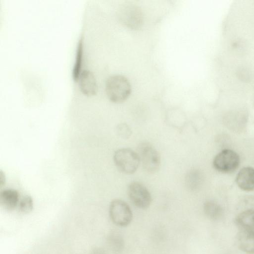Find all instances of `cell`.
Segmentation results:
<instances>
[{"instance_id":"ba28073f","label":"cell","mask_w":254,"mask_h":254,"mask_svg":"<svg viewBox=\"0 0 254 254\" xmlns=\"http://www.w3.org/2000/svg\"><path fill=\"white\" fill-rule=\"evenodd\" d=\"M81 92L85 95H95L98 91V86L93 73L88 70L81 71L78 79Z\"/></svg>"},{"instance_id":"2e32d148","label":"cell","mask_w":254,"mask_h":254,"mask_svg":"<svg viewBox=\"0 0 254 254\" xmlns=\"http://www.w3.org/2000/svg\"><path fill=\"white\" fill-rule=\"evenodd\" d=\"M18 210L23 213L30 212L33 208V200L32 197L28 195L24 196L19 201Z\"/></svg>"},{"instance_id":"8fae6325","label":"cell","mask_w":254,"mask_h":254,"mask_svg":"<svg viewBox=\"0 0 254 254\" xmlns=\"http://www.w3.org/2000/svg\"><path fill=\"white\" fill-rule=\"evenodd\" d=\"M19 201L18 192L12 189H6L0 192V205L7 211L13 210Z\"/></svg>"},{"instance_id":"5bb4252c","label":"cell","mask_w":254,"mask_h":254,"mask_svg":"<svg viewBox=\"0 0 254 254\" xmlns=\"http://www.w3.org/2000/svg\"><path fill=\"white\" fill-rule=\"evenodd\" d=\"M83 55V41L81 38L78 41L75 63L72 70V78L74 81H78L81 73L82 59Z\"/></svg>"},{"instance_id":"ac0fdd59","label":"cell","mask_w":254,"mask_h":254,"mask_svg":"<svg viewBox=\"0 0 254 254\" xmlns=\"http://www.w3.org/2000/svg\"><path fill=\"white\" fill-rule=\"evenodd\" d=\"M117 132L120 137L125 139L128 138L132 133L129 126L126 123L119 124L117 127Z\"/></svg>"},{"instance_id":"9c48e42d","label":"cell","mask_w":254,"mask_h":254,"mask_svg":"<svg viewBox=\"0 0 254 254\" xmlns=\"http://www.w3.org/2000/svg\"><path fill=\"white\" fill-rule=\"evenodd\" d=\"M238 248L248 254H254V232L240 230L236 237Z\"/></svg>"},{"instance_id":"e0dca14e","label":"cell","mask_w":254,"mask_h":254,"mask_svg":"<svg viewBox=\"0 0 254 254\" xmlns=\"http://www.w3.org/2000/svg\"><path fill=\"white\" fill-rule=\"evenodd\" d=\"M238 210L239 212L254 211V196L248 195L243 197L238 203Z\"/></svg>"},{"instance_id":"7c38bea8","label":"cell","mask_w":254,"mask_h":254,"mask_svg":"<svg viewBox=\"0 0 254 254\" xmlns=\"http://www.w3.org/2000/svg\"><path fill=\"white\" fill-rule=\"evenodd\" d=\"M234 222L240 230L254 232V211L239 212L235 218Z\"/></svg>"},{"instance_id":"30bf717a","label":"cell","mask_w":254,"mask_h":254,"mask_svg":"<svg viewBox=\"0 0 254 254\" xmlns=\"http://www.w3.org/2000/svg\"><path fill=\"white\" fill-rule=\"evenodd\" d=\"M236 182L238 187L244 190H254V168L250 167L242 168L237 174Z\"/></svg>"},{"instance_id":"7a4b0ae2","label":"cell","mask_w":254,"mask_h":254,"mask_svg":"<svg viewBox=\"0 0 254 254\" xmlns=\"http://www.w3.org/2000/svg\"><path fill=\"white\" fill-rule=\"evenodd\" d=\"M113 160L118 170L127 175L135 173L140 164L137 153L128 148L117 150L114 153Z\"/></svg>"},{"instance_id":"d6986e66","label":"cell","mask_w":254,"mask_h":254,"mask_svg":"<svg viewBox=\"0 0 254 254\" xmlns=\"http://www.w3.org/2000/svg\"><path fill=\"white\" fill-rule=\"evenodd\" d=\"M111 247L116 252H120L124 247V241L119 236H114L112 237Z\"/></svg>"},{"instance_id":"8992f818","label":"cell","mask_w":254,"mask_h":254,"mask_svg":"<svg viewBox=\"0 0 254 254\" xmlns=\"http://www.w3.org/2000/svg\"><path fill=\"white\" fill-rule=\"evenodd\" d=\"M239 157L235 152L230 149H225L215 157L213 165L217 171L229 173L234 171L239 166Z\"/></svg>"},{"instance_id":"ffe728a7","label":"cell","mask_w":254,"mask_h":254,"mask_svg":"<svg viewBox=\"0 0 254 254\" xmlns=\"http://www.w3.org/2000/svg\"><path fill=\"white\" fill-rule=\"evenodd\" d=\"M91 254H107V253L103 249L97 248L92 251Z\"/></svg>"},{"instance_id":"52a82bcc","label":"cell","mask_w":254,"mask_h":254,"mask_svg":"<svg viewBox=\"0 0 254 254\" xmlns=\"http://www.w3.org/2000/svg\"><path fill=\"white\" fill-rule=\"evenodd\" d=\"M120 19L124 24L131 29H138L142 24L143 17L139 7L132 3H126L120 10Z\"/></svg>"},{"instance_id":"6da1fadb","label":"cell","mask_w":254,"mask_h":254,"mask_svg":"<svg viewBox=\"0 0 254 254\" xmlns=\"http://www.w3.org/2000/svg\"><path fill=\"white\" fill-rule=\"evenodd\" d=\"M131 90V86L128 80L122 75H113L109 77L106 80V95L112 102H123L129 97Z\"/></svg>"},{"instance_id":"3957f363","label":"cell","mask_w":254,"mask_h":254,"mask_svg":"<svg viewBox=\"0 0 254 254\" xmlns=\"http://www.w3.org/2000/svg\"><path fill=\"white\" fill-rule=\"evenodd\" d=\"M137 154L143 169L149 173H155L160 168V156L157 150L147 142L141 143L137 147Z\"/></svg>"},{"instance_id":"5b68a950","label":"cell","mask_w":254,"mask_h":254,"mask_svg":"<svg viewBox=\"0 0 254 254\" xmlns=\"http://www.w3.org/2000/svg\"><path fill=\"white\" fill-rule=\"evenodd\" d=\"M127 194L131 202L140 209L147 208L151 203L150 192L143 185L138 182H132L128 185Z\"/></svg>"},{"instance_id":"4fadbf2b","label":"cell","mask_w":254,"mask_h":254,"mask_svg":"<svg viewBox=\"0 0 254 254\" xmlns=\"http://www.w3.org/2000/svg\"><path fill=\"white\" fill-rule=\"evenodd\" d=\"M203 210L206 216L212 220H218L223 215L221 206L213 201H207L203 205Z\"/></svg>"},{"instance_id":"9a60e30c","label":"cell","mask_w":254,"mask_h":254,"mask_svg":"<svg viewBox=\"0 0 254 254\" xmlns=\"http://www.w3.org/2000/svg\"><path fill=\"white\" fill-rule=\"evenodd\" d=\"M201 175L196 170H190L185 178V183L187 188L190 190H195L201 183Z\"/></svg>"},{"instance_id":"277c9868","label":"cell","mask_w":254,"mask_h":254,"mask_svg":"<svg viewBox=\"0 0 254 254\" xmlns=\"http://www.w3.org/2000/svg\"><path fill=\"white\" fill-rule=\"evenodd\" d=\"M109 216L112 221L117 226L126 227L132 219V213L129 205L120 199L113 200L109 206Z\"/></svg>"}]
</instances>
